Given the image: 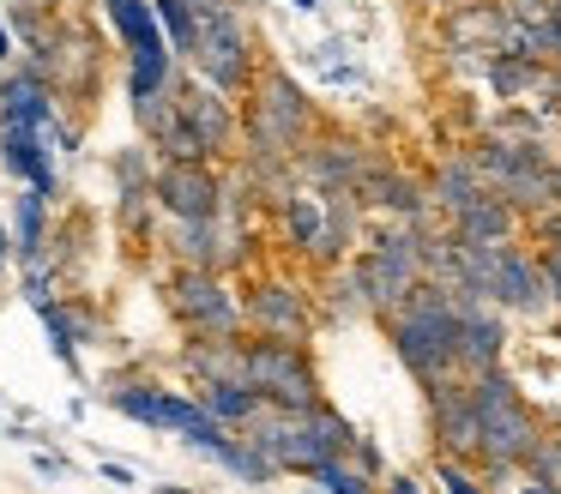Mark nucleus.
<instances>
[{
    "label": "nucleus",
    "instance_id": "nucleus-9",
    "mask_svg": "<svg viewBox=\"0 0 561 494\" xmlns=\"http://www.w3.org/2000/svg\"><path fill=\"white\" fill-rule=\"evenodd\" d=\"M170 308L182 313V325L194 337H242L248 325V308L224 284V272H199V265H182L170 277Z\"/></svg>",
    "mask_w": 561,
    "mask_h": 494
},
{
    "label": "nucleus",
    "instance_id": "nucleus-44",
    "mask_svg": "<svg viewBox=\"0 0 561 494\" xmlns=\"http://www.w3.org/2000/svg\"><path fill=\"white\" fill-rule=\"evenodd\" d=\"M290 7H296V12H314V7H320V0H290Z\"/></svg>",
    "mask_w": 561,
    "mask_h": 494
},
{
    "label": "nucleus",
    "instance_id": "nucleus-8",
    "mask_svg": "<svg viewBox=\"0 0 561 494\" xmlns=\"http://www.w3.org/2000/svg\"><path fill=\"white\" fill-rule=\"evenodd\" d=\"M248 386H260L272 410L327 404L320 368H314V356H308V344H284V337H248Z\"/></svg>",
    "mask_w": 561,
    "mask_h": 494
},
{
    "label": "nucleus",
    "instance_id": "nucleus-23",
    "mask_svg": "<svg viewBox=\"0 0 561 494\" xmlns=\"http://www.w3.org/2000/svg\"><path fill=\"white\" fill-rule=\"evenodd\" d=\"M199 404H206L224 428L242 434L248 422L266 410V392H260V386H248V380H211V386H199Z\"/></svg>",
    "mask_w": 561,
    "mask_h": 494
},
{
    "label": "nucleus",
    "instance_id": "nucleus-38",
    "mask_svg": "<svg viewBox=\"0 0 561 494\" xmlns=\"http://www.w3.org/2000/svg\"><path fill=\"white\" fill-rule=\"evenodd\" d=\"M103 482H122V489H127V482H134V470H127V464H103Z\"/></svg>",
    "mask_w": 561,
    "mask_h": 494
},
{
    "label": "nucleus",
    "instance_id": "nucleus-36",
    "mask_svg": "<svg viewBox=\"0 0 561 494\" xmlns=\"http://www.w3.org/2000/svg\"><path fill=\"white\" fill-rule=\"evenodd\" d=\"M7 60H13V24L0 19V72H7Z\"/></svg>",
    "mask_w": 561,
    "mask_h": 494
},
{
    "label": "nucleus",
    "instance_id": "nucleus-16",
    "mask_svg": "<svg viewBox=\"0 0 561 494\" xmlns=\"http://www.w3.org/2000/svg\"><path fill=\"white\" fill-rule=\"evenodd\" d=\"M363 205L368 211H380L387 223H428V181H416V175H404L399 163H387V157H375V169L363 175Z\"/></svg>",
    "mask_w": 561,
    "mask_h": 494
},
{
    "label": "nucleus",
    "instance_id": "nucleus-26",
    "mask_svg": "<svg viewBox=\"0 0 561 494\" xmlns=\"http://www.w3.org/2000/svg\"><path fill=\"white\" fill-rule=\"evenodd\" d=\"M103 19L115 24V36H122L127 48H139V43H151V36H163L158 7H151V0H103Z\"/></svg>",
    "mask_w": 561,
    "mask_h": 494
},
{
    "label": "nucleus",
    "instance_id": "nucleus-17",
    "mask_svg": "<svg viewBox=\"0 0 561 494\" xmlns=\"http://www.w3.org/2000/svg\"><path fill=\"white\" fill-rule=\"evenodd\" d=\"M175 108L194 120V133L211 145V157H224V151L236 145V133H242L230 96H224L218 84H206V79H199V84H194V79H175Z\"/></svg>",
    "mask_w": 561,
    "mask_h": 494
},
{
    "label": "nucleus",
    "instance_id": "nucleus-32",
    "mask_svg": "<svg viewBox=\"0 0 561 494\" xmlns=\"http://www.w3.org/2000/svg\"><path fill=\"white\" fill-rule=\"evenodd\" d=\"M435 482H440V494H489L483 470L459 464V458H435Z\"/></svg>",
    "mask_w": 561,
    "mask_h": 494
},
{
    "label": "nucleus",
    "instance_id": "nucleus-6",
    "mask_svg": "<svg viewBox=\"0 0 561 494\" xmlns=\"http://www.w3.org/2000/svg\"><path fill=\"white\" fill-rule=\"evenodd\" d=\"M471 157H477V169H483V181L519 217H543L549 205H556V157L543 151V139H507V133H489Z\"/></svg>",
    "mask_w": 561,
    "mask_h": 494
},
{
    "label": "nucleus",
    "instance_id": "nucleus-39",
    "mask_svg": "<svg viewBox=\"0 0 561 494\" xmlns=\"http://www.w3.org/2000/svg\"><path fill=\"white\" fill-rule=\"evenodd\" d=\"M7 260H13V229L0 223V265H7Z\"/></svg>",
    "mask_w": 561,
    "mask_h": 494
},
{
    "label": "nucleus",
    "instance_id": "nucleus-3",
    "mask_svg": "<svg viewBox=\"0 0 561 494\" xmlns=\"http://www.w3.org/2000/svg\"><path fill=\"white\" fill-rule=\"evenodd\" d=\"M387 344L416 386H440L459 374V308L440 284H423L399 313H387Z\"/></svg>",
    "mask_w": 561,
    "mask_h": 494
},
{
    "label": "nucleus",
    "instance_id": "nucleus-15",
    "mask_svg": "<svg viewBox=\"0 0 561 494\" xmlns=\"http://www.w3.org/2000/svg\"><path fill=\"white\" fill-rule=\"evenodd\" d=\"M230 187L211 163H158V205L170 217H218Z\"/></svg>",
    "mask_w": 561,
    "mask_h": 494
},
{
    "label": "nucleus",
    "instance_id": "nucleus-24",
    "mask_svg": "<svg viewBox=\"0 0 561 494\" xmlns=\"http://www.w3.org/2000/svg\"><path fill=\"white\" fill-rule=\"evenodd\" d=\"M110 404L122 410L127 422L163 434V386H151V380H115V386H110Z\"/></svg>",
    "mask_w": 561,
    "mask_h": 494
},
{
    "label": "nucleus",
    "instance_id": "nucleus-1",
    "mask_svg": "<svg viewBox=\"0 0 561 494\" xmlns=\"http://www.w3.org/2000/svg\"><path fill=\"white\" fill-rule=\"evenodd\" d=\"M320 133V108L284 67H260L242 115V157L248 163H296L302 145Z\"/></svg>",
    "mask_w": 561,
    "mask_h": 494
},
{
    "label": "nucleus",
    "instance_id": "nucleus-47",
    "mask_svg": "<svg viewBox=\"0 0 561 494\" xmlns=\"http://www.w3.org/2000/svg\"><path fill=\"white\" fill-rule=\"evenodd\" d=\"M556 428H561V410H556Z\"/></svg>",
    "mask_w": 561,
    "mask_h": 494
},
{
    "label": "nucleus",
    "instance_id": "nucleus-46",
    "mask_svg": "<svg viewBox=\"0 0 561 494\" xmlns=\"http://www.w3.org/2000/svg\"><path fill=\"white\" fill-rule=\"evenodd\" d=\"M25 7H43V0H25Z\"/></svg>",
    "mask_w": 561,
    "mask_h": 494
},
{
    "label": "nucleus",
    "instance_id": "nucleus-13",
    "mask_svg": "<svg viewBox=\"0 0 561 494\" xmlns=\"http://www.w3.org/2000/svg\"><path fill=\"white\" fill-rule=\"evenodd\" d=\"M440 36H447L453 55H501L513 48V12L507 0H453L440 12Z\"/></svg>",
    "mask_w": 561,
    "mask_h": 494
},
{
    "label": "nucleus",
    "instance_id": "nucleus-2",
    "mask_svg": "<svg viewBox=\"0 0 561 494\" xmlns=\"http://www.w3.org/2000/svg\"><path fill=\"white\" fill-rule=\"evenodd\" d=\"M471 398H477V422H483V482L501 489V482L525 476V458L531 446L543 440V416L525 404L519 380L507 368H489V374H471Z\"/></svg>",
    "mask_w": 561,
    "mask_h": 494
},
{
    "label": "nucleus",
    "instance_id": "nucleus-7",
    "mask_svg": "<svg viewBox=\"0 0 561 494\" xmlns=\"http://www.w3.org/2000/svg\"><path fill=\"white\" fill-rule=\"evenodd\" d=\"M194 72L206 84H218L224 96H248L260 79V60H254V24H248L242 0L206 12L199 19V48H194Z\"/></svg>",
    "mask_w": 561,
    "mask_h": 494
},
{
    "label": "nucleus",
    "instance_id": "nucleus-33",
    "mask_svg": "<svg viewBox=\"0 0 561 494\" xmlns=\"http://www.w3.org/2000/svg\"><path fill=\"white\" fill-rule=\"evenodd\" d=\"M115 181H122L115 193H127V187H158V169H151L146 145H127V151L115 157Z\"/></svg>",
    "mask_w": 561,
    "mask_h": 494
},
{
    "label": "nucleus",
    "instance_id": "nucleus-35",
    "mask_svg": "<svg viewBox=\"0 0 561 494\" xmlns=\"http://www.w3.org/2000/svg\"><path fill=\"white\" fill-rule=\"evenodd\" d=\"M37 476H67V458H55V452H37Z\"/></svg>",
    "mask_w": 561,
    "mask_h": 494
},
{
    "label": "nucleus",
    "instance_id": "nucleus-19",
    "mask_svg": "<svg viewBox=\"0 0 561 494\" xmlns=\"http://www.w3.org/2000/svg\"><path fill=\"white\" fill-rule=\"evenodd\" d=\"M519 223H525V217L513 211V205L501 199L495 187H489V193H477V199L465 205L459 217H447V229H453V235H459V241H477V248H507V241L519 235Z\"/></svg>",
    "mask_w": 561,
    "mask_h": 494
},
{
    "label": "nucleus",
    "instance_id": "nucleus-30",
    "mask_svg": "<svg viewBox=\"0 0 561 494\" xmlns=\"http://www.w3.org/2000/svg\"><path fill=\"white\" fill-rule=\"evenodd\" d=\"M314 482H320V494H380V482L368 476V470L356 464L351 452L332 458V464H320V470H314Z\"/></svg>",
    "mask_w": 561,
    "mask_h": 494
},
{
    "label": "nucleus",
    "instance_id": "nucleus-37",
    "mask_svg": "<svg viewBox=\"0 0 561 494\" xmlns=\"http://www.w3.org/2000/svg\"><path fill=\"white\" fill-rule=\"evenodd\" d=\"M387 494H423V489H416V476H387Z\"/></svg>",
    "mask_w": 561,
    "mask_h": 494
},
{
    "label": "nucleus",
    "instance_id": "nucleus-41",
    "mask_svg": "<svg viewBox=\"0 0 561 494\" xmlns=\"http://www.w3.org/2000/svg\"><path fill=\"white\" fill-rule=\"evenodd\" d=\"M411 7H423V12H447L453 0H411Z\"/></svg>",
    "mask_w": 561,
    "mask_h": 494
},
{
    "label": "nucleus",
    "instance_id": "nucleus-27",
    "mask_svg": "<svg viewBox=\"0 0 561 494\" xmlns=\"http://www.w3.org/2000/svg\"><path fill=\"white\" fill-rule=\"evenodd\" d=\"M151 7H158V24H163V36H170V48L194 60V48H199V7H194V0H151Z\"/></svg>",
    "mask_w": 561,
    "mask_h": 494
},
{
    "label": "nucleus",
    "instance_id": "nucleus-42",
    "mask_svg": "<svg viewBox=\"0 0 561 494\" xmlns=\"http://www.w3.org/2000/svg\"><path fill=\"white\" fill-rule=\"evenodd\" d=\"M199 7V19H206V12H218V7H230V0H194Z\"/></svg>",
    "mask_w": 561,
    "mask_h": 494
},
{
    "label": "nucleus",
    "instance_id": "nucleus-12",
    "mask_svg": "<svg viewBox=\"0 0 561 494\" xmlns=\"http://www.w3.org/2000/svg\"><path fill=\"white\" fill-rule=\"evenodd\" d=\"M242 308H248V325H254L260 337H284V344H308V337H314V308H308V296L296 284H284V277L248 284Z\"/></svg>",
    "mask_w": 561,
    "mask_h": 494
},
{
    "label": "nucleus",
    "instance_id": "nucleus-34",
    "mask_svg": "<svg viewBox=\"0 0 561 494\" xmlns=\"http://www.w3.org/2000/svg\"><path fill=\"white\" fill-rule=\"evenodd\" d=\"M351 458H356V464H363V470H368V476H375V482H387V458H380V446H375V440H363V434H356Z\"/></svg>",
    "mask_w": 561,
    "mask_h": 494
},
{
    "label": "nucleus",
    "instance_id": "nucleus-11",
    "mask_svg": "<svg viewBox=\"0 0 561 494\" xmlns=\"http://www.w3.org/2000/svg\"><path fill=\"white\" fill-rule=\"evenodd\" d=\"M489 301L501 313H519V320H543L556 313V296H549V277H543V260L519 241L495 248V272H489Z\"/></svg>",
    "mask_w": 561,
    "mask_h": 494
},
{
    "label": "nucleus",
    "instance_id": "nucleus-20",
    "mask_svg": "<svg viewBox=\"0 0 561 494\" xmlns=\"http://www.w3.org/2000/svg\"><path fill=\"white\" fill-rule=\"evenodd\" d=\"M477 193H489V181H483V169H477L471 151L440 157V163L428 169V205H435L440 217H459L465 205L477 199Z\"/></svg>",
    "mask_w": 561,
    "mask_h": 494
},
{
    "label": "nucleus",
    "instance_id": "nucleus-31",
    "mask_svg": "<svg viewBox=\"0 0 561 494\" xmlns=\"http://www.w3.org/2000/svg\"><path fill=\"white\" fill-rule=\"evenodd\" d=\"M525 476H531V482H549V489H561V428H556V434L543 428V440L531 446V458H525Z\"/></svg>",
    "mask_w": 561,
    "mask_h": 494
},
{
    "label": "nucleus",
    "instance_id": "nucleus-14",
    "mask_svg": "<svg viewBox=\"0 0 561 494\" xmlns=\"http://www.w3.org/2000/svg\"><path fill=\"white\" fill-rule=\"evenodd\" d=\"M375 169V151L363 139H339V133H314L296 157V175L302 187H320V193H339V187H363V175Z\"/></svg>",
    "mask_w": 561,
    "mask_h": 494
},
{
    "label": "nucleus",
    "instance_id": "nucleus-40",
    "mask_svg": "<svg viewBox=\"0 0 561 494\" xmlns=\"http://www.w3.org/2000/svg\"><path fill=\"white\" fill-rule=\"evenodd\" d=\"M519 494H561V489H549V482H531V476H525V489Z\"/></svg>",
    "mask_w": 561,
    "mask_h": 494
},
{
    "label": "nucleus",
    "instance_id": "nucleus-22",
    "mask_svg": "<svg viewBox=\"0 0 561 494\" xmlns=\"http://www.w3.org/2000/svg\"><path fill=\"white\" fill-rule=\"evenodd\" d=\"M43 241H49V199L37 187L13 193V260L25 272H43Z\"/></svg>",
    "mask_w": 561,
    "mask_h": 494
},
{
    "label": "nucleus",
    "instance_id": "nucleus-18",
    "mask_svg": "<svg viewBox=\"0 0 561 494\" xmlns=\"http://www.w3.org/2000/svg\"><path fill=\"white\" fill-rule=\"evenodd\" d=\"M501 356H507V313H501L495 301L465 308L459 313V374L465 380H471V374H489V368H501Z\"/></svg>",
    "mask_w": 561,
    "mask_h": 494
},
{
    "label": "nucleus",
    "instance_id": "nucleus-4",
    "mask_svg": "<svg viewBox=\"0 0 561 494\" xmlns=\"http://www.w3.org/2000/svg\"><path fill=\"white\" fill-rule=\"evenodd\" d=\"M242 440L260 446V452H266L278 470H290V476H314L320 464H332V458L351 452L356 428L332 404H314V410H272L266 404L242 428Z\"/></svg>",
    "mask_w": 561,
    "mask_h": 494
},
{
    "label": "nucleus",
    "instance_id": "nucleus-43",
    "mask_svg": "<svg viewBox=\"0 0 561 494\" xmlns=\"http://www.w3.org/2000/svg\"><path fill=\"white\" fill-rule=\"evenodd\" d=\"M151 494H194V489H175V482H158Z\"/></svg>",
    "mask_w": 561,
    "mask_h": 494
},
{
    "label": "nucleus",
    "instance_id": "nucleus-29",
    "mask_svg": "<svg viewBox=\"0 0 561 494\" xmlns=\"http://www.w3.org/2000/svg\"><path fill=\"white\" fill-rule=\"evenodd\" d=\"M327 313L332 320H368V296H363V277H356V265H344V272H332L327 284Z\"/></svg>",
    "mask_w": 561,
    "mask_h": 494
},
{
    "label": "nucleus",
    "instance_id": "nucleus-25",
    "mask_svg": "<svg viewBox=\"0 0 561 494\" xmlns=\"http://www.w3.org/2000/svg\"><path fill=\"white\" fill-rule=\"evenodd\" d=\"M211 464H218V470H230V476H236V482H248V489H272V482H278V476H284V470H278V464H272V458H266V452H260V446H248V440H242V434H236V440H230V446H224V452H218V458H211Z\"/></svg>",
    "mask_w": 561,
    "mask_h": 494
},
{
    "label": "nucleus",
    "instance_id": "nucleus-10",
    "mask_svg": "<svg viewBox=\"0 0 561 494\" xmlns=\"http://www.w3.org/2000/svg\"><path fill=\"white\" fill-rule=\"evenodd\" d=\"M428 392V434H435V458H459V464H483V422H477L471 380L453 374Z\"/></svg>",
    "mask_w": 561,
    "mask_h": 494
},
{
    "label": "nucleus",
    "instance_id": "nucleus-45",
    "mask_svg": "<svg viewBox=\"0 0 561 494\" xmlns=\"http://www.w3.org/2000/svg\"><path fill=\"white\" fill-rule=\"evenodd\" d=\"M556 103H561V60H556Z\"/></svg>",
    "mask_w": 561,
    "mask_h": 494
},
{
    "label": "nucleus",
    "instance_id": "nucleus-28",
    "mask_svg": "<svg viewBox=\"0 0 561 494\" xmlns=\"http://www.w3.org/2000/svg\"><path fill=\"white\" fill-rule=\"evenodd\" d=\"M537 229V260H543V277H549V296H556V313H561V205H549L543 217H531Z\"/></svg>",
    "mask_w": 561,
    "mask_h": 494
},
{
    "label": "nucleus",
    "instance_id": "nucleus-21",
    "mask_svg": "<svg viewBox=\"0 0 561 494\" xmlns=\"http://www.w3.org/2000/svg\"><path fill=\"white\" fill-rule=\"evenodd\" d=\"M182 368L199 386L211 380H248V337H194L182 349Z\"/></svg>",
    "mask_w": 561,
    "mask_h": 494
},
{
    "label": "nucleus",
    "instance_id": "nucleus-5",
    "mask_svg": "<svg viewBox=\"0 0 561 494\" xmlns=\"http://www.w3.org/2000/svg\"><path fill=\"white\" fill-rule=\"evenodd\" d=\"M351 265L363 277V296L375 308V320H387V313H399L428 284V229L423 223H380Z\"/></svg>",
    "mask_w": 561,
    "mask_h": 494
}]
</instances>
